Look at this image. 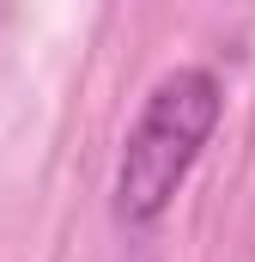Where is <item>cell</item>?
<instances>
[{"label": "cell", "instance_id": "cell-1", "mask_svg": "<svg viewBox=\"0 0 255 262\" xmlns=\"http://www.w3.org/2000/svg\"><path fill=\"white\" fill-rule=\"evenodd\" d=\"M219 110H225V85L200 61L170 67L146 92V104L122 140V159H116V213L128 226H152L170 207V195L183 189V177L194 171V159L207 146V134L219 128Z\"/></svg>", "mask_w": 255, "mask_h": 262}]
</instances>
